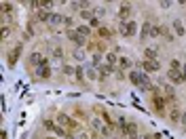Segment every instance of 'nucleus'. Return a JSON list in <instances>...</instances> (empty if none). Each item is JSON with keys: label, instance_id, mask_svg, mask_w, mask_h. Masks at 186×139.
Returning <instances> with one entry per match:
<instances>
[{"label": "nucleus", "instance_id": "obj_1", "mask_svg": "<svg viewBox=\"0 0 186 139\" xmlns=\"http://www.w3.org/2000/svg\"><path fill=\"white\" fill-rule=\"evenodd\" d=\"M129 80L133 82L135 86H142V89H148V84H146V74H140V72H131V74H129Z\"/></svg>", "mask_w": 186, "mask_h": 139}, {"label": "nucleus", "instance_id": "obj_2", "mask_svg": "<svg viewBox=\"0 0 186 139\" xmlns=\"http://www.w3.org/2000/svg\"><path fill=\"white\" fill-rule=\"evenodd\" d=\"M135 30H138L135 21H125V23H121V34H123V36H133Z\"/></svg>", "mask_w": 186, "mask_h": 139}, {"label": "nucleus", "instance_id": "obj_3", "mask_svg": "<svg viewBox=\"0 0 186 139\" xmlns=\"http://www.w3.org/2000/svg\"><path fill=\"white\" fill-rule=\"evenodd\" d=\"M57 122H59L61 126H68V131H76V129H78V124L74 122V120H70L66 114H59V116H57Z\"/></svg>", "mask_w": 186, "mask_h": 139}, {"label": "nucleus", "instance_id": "obj_4", "mask_svg": "<svg viewBox=\"0 0 186 139\" xmlns=\"http://www.w3.org/2000/svg\"><path fill=\"white\" fill-rule=\"evenodd\" d=\"M167 78H169V82H171V84H180V82H184L182 72H178V70H169V72H167Z\"/></svg>", "mask_w": 186, "mask_h": 139}, {"label": "nucleus", "instance_id": "obj_5", "mask_svg": "<svg viewBox=\"0 0 186 139\" xmlns=\"http://www.w3.org/2000/svg\"><path fill=\"white\" fill-rule=\"evenodd\" d=\"M123 133H125L127 137H131V139H135V137H138V126H135L133 122H129V124H125Z\"/></svg>", "mask_w": 186, "mask_h": 139}, {"label": "nucleus", "instance_id": "obj_6", "mask_svg": "<svg viewBox=\"0 0 186 139\" xmlns=\"http://www.w3.org/2000/svg\"><path fill=\"white\" fill-rule=\"evenodd\" d=\"M144 70H146V72H157V70H159V61H157V59H146V61H144Z\"/></svg>", "mask_w": 186, "mask_h": 139}, {"label": "nucleus", "instance_id": "obj_7", "mask_svg": "<svg viewBox=\"0 0 186 139\" xmlns=\"http://www.w3.org/2000/svg\"><path fill=\"white\" fill-rule=\"evenodd\" d=\"M152 103H154V108H157L159 114H163V110H165V108H163V97H161V95H157V93H154V95H152Z\"/></svg>", "mask_w": 186, "mask_h": 139}, {"label": "nucleus", "instance_id": "obj_8", "mask_svg": "<svg viewBox=\"0 0 186 139\" xmlns=\"http://www.w3.org/2000/svg\"><path fill=\"white\" fill-rule=\"evenodd\" d=\"M19 53H21V44H17V47L11 51V53H8V63H11V65L17 61V57H19Z\"/></svg>", "mask_w": 186, "mask_h": 139}, {"label": "nucleus", "instance_id": "obj_9", "mask_svg": "<svg viewBox=\"0 0 186 139\" xmlns=\"http://www.w3.org/2000/svg\"><path fill=\"white\" fill-rule=\"evenodd\" d=\"M129 15H131V6L129 4H123L121 11H119V17L123 19V23H125V19H129Z\"/></svg>", "mask_w": 186, "mask_h": 139}, {"label": "nucleus", "instance_id": "obj_10", "mask_svg": "<svg viewBox=\"0 0 186 139\" xmlns=\"http://www.w3.org/2000/svg\"><path fill=\"white\" fill-rule=\"evenodd\" d=\"M68 38H70V40H74L76 44H85V38L81 36V34H76V32H72V30L68 32Z\"/></svg>", "mask_w": 186, "mask_h": 139}, {"label": "nucleus", "instance_id": "obj_11", "mask_svg": "<svg viewBox=\"0 0 186 139\" xmlns=\"http://www.w3.org/2000/svg\"><path fill=\"white\" fill-rule=\"evenodd\" d=\"M165 99H169V101H171V99H175L173 89H171V86H167V84H165Z\"/></svg>", "mask_w": 186, "mask_h": 139}, {"label": "nucleus", "instance_id": "obj_12", "mask_svg": "<svg viewBox=\"0 0 186 139\" xmlns=\"http://www.w3.org/2000/svg\"><path fill=\"white\" fill-rule=\"evenodd\" d=\"M173 28H175V34H178V36H184V28H182V21H178V19H175V21H173Z\"/></svg>", "mask_w": 186, "mask_h": 139}, {"label": "nucleus", "instance_id": "obj_13", "mask_svg": "<svg viewBox=\"0 0 186 139\" xmlns=\"http://www.w3.org/2000/svg\"><path fill=\"white\" fill-rule=\"evenodd\" d=\"M152 25H150V23H144V28H142V36H148V34H150V36H152Z\"/></svg>", "mask_w": 186, "mask_h": 139}, {"label": "nucleus", "instance_id": "obj_14", "mask_svg": "<svg viewBox=\"0 0 186 139\" xmlns=\"http://www.w3.org/2000/svg\"><path fill=\"white\" fill-rule=\"evenodd\" d=\"M169 118L173 120V122H178V120H182V114H180V110H171V114H169Z\"/></svg>", "mask_w": 186, "mask_h": 139}, {"label": "nucleus", "instance_id": "obj_15", "mask_svg": "<svg viewBox=\"0 0 186 139\" xmlns=\"http://www.w3.org/2000/svg\"><path fill=\"white\" fill-rule=\"evenodd\" d=\"M119 65H121V67H131V59H129V57H121V59H119Z\"/></svg>", "mask_w": 186, "mask_h": 139}, {"label": "nucleus", "instance_id": "obj_16", "mask_svg": "<svg viewBox=\"0 0 186 139\" xmlns=\"http://www.w3.org/2000/svg\"><path fill=\"white\" fill-rule=\"evenodd\" d=\"M106 59H108V65L114 70V63H117V55H114V53H108V55H106Z\"/></svg>", "mask_w": 186, "mask_h": 139}, {"label": "nucleus", "instance_id": "obj_17", "mask_svg": "<svg viewBox=\"0 0 186 139\" xmlns=\"http://www.w3.org/2000/svg\"><path fill=\"white\" fill-rule=\"evenodd\" d=\"M53 25H57V23H64V17H59V15H51V19H49Z\"/></svg>", "mask_w": 186, "mask_h": 139}, {"label": "nucleus", "instance_id": "obj_18", "mask_svg": "<svg viewBox=\"0 0 186 139\" xmlns=\"http://www.w3.org/2000/svg\"><path fill=\"white\" fill-rule=\"evenodd\" d=\"M91 126L95 129V131H102V129H104V124H102V120H97V118H95V120H91Z\"/></svg>", "mask_w": 186, "mask_h": 139}, {"label": "nucleus", "instance_id": "obj_19", "mask_svg": "<svg viewBox=\"0 0 186 139\" xmlns=\"http://www.w3.org/2000/svg\"><path fill=\"white\" fill-rule=\"evenodd\" d=\"M36 17H38V19H40V21H49V19H51V15H49L47 11H40V13H38Z\"/></svg>", "mask_w": 186, "mask_h": 139}, {"label": "nucleus", "instance_id": "obj_20", "mask_svg": "<svg viewBox=\"0 0 186 139\" xmlns=\"http://www.w3.org/2000/svg\"><path fill=\"white\" fill-rule=\"evenodd\" d=\"M38 74H40L42 78H51V70H49V67H40Z\"/></svg>", "mask_w": 186, "mask_h": 139}, {"label": "nucleus", "instance_id": "obj_21", "mask_svg": "<svg viewBox=\"0 0 186 139\" xmlns=\"http://www.w3.org/2000/svg\"><path fill=\"white\" fill-rule=\"evenodd\" d=\"M42 124H45V129H47V131H55V124H53L51 120H42Z\"/></svg>", "mask_w": 186, "mask_h": 139}, {"label": "nucleus", "instance_id": "obj_22", "mask_svg": "<svg viewBox=\"0 0 186 139\" xmlns=\"http://www.w3.org/2000/svg\"><path fill=\"white\" fill-rule=\"evenodd\" d=\"M154 55H157L154 49H146V57H148V59H154Z\"/></svg>", "mask_w": 186, "mask_h": 139}, {"label": "nucleus", "instance_id": "obj_23", "mask_svg": "<svg viewBox=\"0 0 186 139\" xmlns=\"http://www.w3.org/2000/svg\"><path fill=\"white\" fill-rule=\"evenodd\" d=\"M53 133H55V135H59V137H66V131H64L61 126H55V131H53Z\"/></svg>", "mask_w": 186, "mask_h": 139}, {"label": "nucleus", "instance_id": "obj_24", "mask_svg": "<svg viewBox=\"0 0 186 139\" xmlns=\"http://www.w3.org/2000/svg\"><path fill=\"white\" fill-rule=\"evenodd\" d=\"M78 34H81V36H87V34H89V28H85V25H81V28H78Z\"/></svg>", "mask_w": 186, "mask_h": 139}, {"label": "nucleus", "instance_id": "obj_25", "mask_svg": "<svg viewBox=\"0 0 186 139\" xmlns=\"http://www.w3.org/2000/svg\"><path fill=\"white\" fill-rule=\"evenodd\" d=\"M8 34H11V28L4 25V28H2V38H8Z\"/></svg>", "mask_w": 186, "mask_h": 139}, {"label": "nucleus", "instance_id": "obj_26", "mask_svg": "<svg viewBox=\"0 0 186 139\" xmlns=\"http://www.w3.org/2000/svg\"><path fill=\"white\" fill-rule=\"evenodd\" d=\"M81 17H85V19H89V17H93V11H81Z\"/></svg>", "mask_w": 186, "mask_h": 139}, {"label": "nucleus", "instance_id": "obj_27", "mask_svg": "<svg viewBox=\"0 0 186 139\" xmlns=\"http://www.w3.org/2000/svg\"><path fill=\"white\" fill-rule=\"evenodd\" d=\"M72 72H76L72 65H64V74H72Z\"/></svg>", "mask_w": 186, "mask_h": 139}, {"label": "nucleus", "instance_id": "obj_28", "mask_svg": "<svg viewBox=\"0 0 186 139\" xmlns=\"http://www.w3.org/2000/svg\"><path fill=\"white\" fill-rule=\"evenodd\" d=\"M74 57H76V59H83V57H85V51H81V49H76V53H74Z\"/></svg>", "mask_w": 186, "mask_h": 139}, {"label": "nucleus", "instance_id": "obj_29", "mask_svg": "<svg viewBox=\"0 0 186 139\" xmlns=\"http://www.w3.org/2000/svg\"><path fill=\"white\" fill-rule=\"evenodd\" d=\"M76 118H83V120H87V114L83 110H76Z\"/></svg>", "mask_w": 186, "mask_h": 139}, {"label": "nucleus", "instance_id": "obj_30", "mask_svg": "<svg viewBox=\"0 0 186 139\" xmlns=\"http://www.w3.org/2000/svg\"><path fill=\"white\" fill-rule=\"evenodd\" d=\"M74 74H76L78 80H83V67H76V72H74Z\"/></svg>", "mask_w": 186, "mask_h": 139}, {"label": "nucleus", "instance_id": "obj_31", "mask_svg": "<svg viewBox=\"0 0 186 139\" xmlns=\"http://www.w3.org/2000/svg\"><path fill=\"white\" fill-rule=\"evenodd\" d=\"M180 67V61L178 59H171V70H178Z\"/></svg>", "mask_w": 186, "mask_h": 139}, {"label": "nucleus", "instance_id": "obj_32", "mask_svg": "<svg viewBox=\"0 0 186 139\" xmlns=\"http://www.w3.org/2000/svg\"><path fill=\"white\" fill-rule=\"evenodd\" d=\"M2 8H4V15H8V13H11V8H13V6H11V4H6V2H4V4H2Z\"/></svg>", "mask_w": 186, "mask_h": 139}, {"label": "nucleus", "instance_id": "obj_33", "mask_svg": "<svg viewBox=\"0 0 186 139\" xmlns=\"http://www.w3.org/2000/svg\"><path fill=\"white\" fill-rule=\"evenodd\" d=\"M64 23L68 25V28H72V19H70V17H64Z\"/></svg>", "mask_w": 186, "mask_h": 139}, {"label": "nucleus", "instance_id": "obj_34", "mask_svg": "<svg viewBox=\"0 0 186 139\" xmlns=\"http://www.w3.org/2000/svg\"><path fill=\"white\" fill-rule=\"evenodd\" d=\"M100 34H102V36H110V32L106 30V28H102V30H100Z\"/></svg>", "mask_w": 186, "mask_h": 139}, {"label": "nucleus", "instance_id": "obj_35", "mask_svg": "<svg viewBox=\"0 0 186 139\" xmlns=\"http://www.w3.org/2000/svg\"><path fill=\"white\" fill-rule=\"evenodd\" d=\"M182 122L186 124V112H184V114H182Z\"/></svg>", "mask_w": 186, "mask_h": 139}, {"label": "nucleus", "instance_id": "obj_36", "mask_svg": "<svg viewBox=\"0 0 186 139\" xmlns=\"http://www.w3.org/2000/svg\"><path fill=\"white\" fill-rule=\"evenodd\" d=\"M182 78H184V82H186V67H184V72H182Z\"/></svg>", "mask_w": 186, "mask_h": 139}, {"label": "nucleus", "instance_id": "obj_37", "mask_svg": "<svg viewBox=\"0 0 186 139\" xmlns=\"http://www.w3.org/2000/svg\"><path fill=\"white\" fill-rule=\"evenodd\" d=\"M182 6H186V2H182Z\"/></svg>", "mask_w": 186, "mask_h": 139}, {"label": "nucleus", "instance_id": "obj_38", "mask_svg": "<svg viewBox=\"0 0 186 139\" xmlns=\"http://www.w3.org/2000/svg\"><path fill=\"white\" fill-rule=\"evenodd\" d=\"M49 139H53V137H49Z\"/></svg>", "mask_w": 186, "mask_h": 139}]
</instances>
